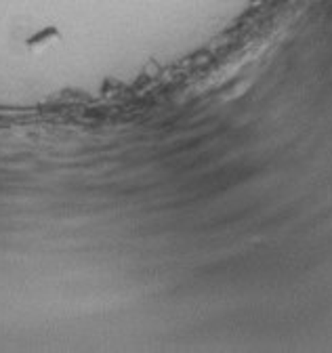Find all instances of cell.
Returning <instances> with one entry per match:
<instances>
[{
    "mask_svg": "<svg viewBox=\"0 0 332 353\" xmlns=\"http://www.w3.org/2000/svg\"><path fill=\"white\" fill-rule=\"evenodd\" d=\"M59 36H61V34H59V30H57L55 26H47V28H43L40 32H36L34 36H30V38L25 40V44H28V49L38 51V49L49 47V44L55 42Z\"/></svg>",
    "mask_w": 332,
    "mask_h": 353,
    "instance_id": "cell-1",
    "label": "cell"
}]
</instances>
